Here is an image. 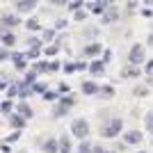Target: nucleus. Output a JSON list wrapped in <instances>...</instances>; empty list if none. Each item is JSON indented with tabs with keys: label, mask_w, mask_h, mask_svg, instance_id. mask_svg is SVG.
Listing matches in <instances>:
<instances>
[{
	"label": "nucleus",
	"mask_w": 153,
	"mask_h": 153,
	"mask_svg": "<svg viewBox=\"0 0 153 153\" xmlns=\"http://www.w3.org/2000/svg\"><path fill=\"white\" fill-rule=\"evenodd\" d=\"M71 133L80 137V140H87V135H89V123L85 121V119H76V121L71 123Z\"/></svg>",
	"instance_id": "1"
},
{
	"label": "nucleus",
	"mask_w": 153,
	"mask_h": 153,
	"mask_svg": "<svg viewBox=\"0 0 153 153\" xmlns=\"http://www.w3.org/2000/svg\"><path fill=\"white\" fill-rule=\"evenodd\" d=\"M121 128H123V121H121V119H110V123L105 126L103 135H105V137H117V135L121 133Z\"/></svg>",
	"instance_id": "2"
},
{
	"label": "nucleus",
	"mask_w": 153,
	"mask_h": 153,
	"mask_svg": "<svg viewBox=\"0 0 153 153\" xmlns=\"http://www.w3.org/2000/svg\"><path fill=\"white\" fill-rule=\"evenodd\" d=\"M128 62H130V64H135V66H137L140 62H144V48H142L140 44H135L133 48H130V55H128Z\"/></svg>",
	"instance_id": "3"
},
{
	"label": "nucleus",
	"mask_w": 153,
	"mask_h": 153,
	"mask_svg": "<svg viewBox=\"0 0 153 153\" xmlns=\"http://www.w3.org/2000/svg\"><path fill=\"white\" fill-rule=\"evenodd\" d=\"M21 21L16 14H2L0 16V30H7V27H14V25H19Z\"/></svg>",
	"instance_id": "4"
},
{
	"label": "nucleus",
	"mask_w": 153,
	"mask_h": 153,
	"mask_svg": "<svg viewBox=\"0 0 153 153\" xmlns=\"http://www.w3.org/2000/svg\"><path fill=\"white\" fill-rule=\"evenodd\" d=\"M37 2L39 0H19V2H16V9H19L21 14H27V12H32V9L37 7Z\"/></svg>",
	"instance_id": "5"
},
{
	"label": "nucleus",
	"mask_w": 153,
	"mask_h": 153,
	"mask_svg": "<svg viewBox=\"0 0 153 153\" xmlns=\"http://www.w3.org/2000/svg\"><path fill=\"white\" fill-rule=\"evenodd\" d=\"M25 121H27V119L21 114V112H14V114H9V123H12V128H19V130H21V128L25 126Z\"/></svg>",
	"instance_id": "6"
},
{
	"label": "nucleus",
	"mask_w": 153,
	"mask_h": 153,
	"mask_svg": "<svg viewBox=\"0 0 153 153\" xmlns=\"http://www.w3.org/2000/svg\"><path fill=\"white\" fill-rule=\"evenodd\" d=\"M142 137H144V135H142L140 130H128V133L123 135L126 144H140V142H142Z\"/></svg>",
	"instance_id": "7"
},
{
	"label": "nucleus",
	"mask_w": 153,
	"mask_h": 153,
	"mask_svg": "<svg viewBox=\"0 0 153 153\" xmlns=\"http://www.w3.org/2000/svg\"><path fill=\"white\" fill-rule=\"evenodd\" d=\"M12 59H14V66H16V69L19 71H25L27 69V64H25V55H21V53H12Z\"/></svg>",
	"instance_id": "8"
},
{
	"label": "nucleus",
	"mask_w": 153,
	"mask_h": 153,
	"mask_svg": "<svg viewBox=\"0 0 153 153\" xmlns=\"http://www.w3.org/2000/svg\"><path fill=\"white\" fill-rule=\"evenodd\" d=\"M2 34H0V39H2V44L7 46V48H12L14 44H16V37H14V32H7V30H0Z\"/></svg>",
	"instance_id": "9"
},
{
	"label": "nucleus",
	"mask_w": 153,
	"mask_h": 153,
	"mask_svg": "<svg viewBox=\"0 0 153 153\" xmlns=\"http://www.w3.org/2000/svg\"><path fill=\"white\" fill-rule=\"evenodd\" d=\"M89 7H91V12H94V14H103L105 9H108V0H94Z\"/></svg>",
	"instance_id": "10"
},
{
	"label": "nucleus",
	"mask_w": 153,
	"mask_h": 153,
	"mask_svg": "<svg viewBox=\"0 0 153 153\" xmlns=\"http://www.w3.org/2000/svg\"><path fill=\"white\" fill-rule=\"evenodd\" d=\"M98 53H101V44H89V46H85L82 55H87V57H91V55H98Z\"/></svg>",
	"instance_id": "11"
},
{
	"label": "nucleus",
	"mask_w": 153,
	"mask_h": 153,
	"mask_svg": "<svg viewBox=\"0 0 153 153\" xmlns=\"http://www.w3.org/2000/svg\"><path fill=\"white\" fill-rule=\"evenodd\" d=\"M16 112H21V114L25 117V119H30V117H32V108L27 105L25 101H21V103H19V108H16Z\"/></svg>",
	"instance_id": "12"
},
{
	"label": "nucleus",
	"mask_w": 153,
	"mask_h": 153,
	"mask_svg": "<svg viewBox=\"0 0 153 153\" xmlns=\"http://www.w3.org/2000/svg\"><path fill=\"white\" fill-rule=\"evenodd\" d=\"M101 91V87L96 82H82V94H98Z\"/></svg>",
	"instance_id": "13"
},
{
	"label": "nucleus",
	"mask_w": 153,
	"mask_h": 153,
	"mask_svg": "<svg viewBox=\"0 0 153 153\" xmlns=\"http://www.w3.org/2000/svg\"><path fill=\"white\" fill-rule=\"evenodd\" d=\"M57 149H59V142L57 140H46V144H44V151L46 153H57Z\"/></svg>",
	"instance_id": "14"
},
{
	"label": "nucleus",
	"mask_w": 153,
	"mask_h": 153,
	"mask_svg": "<svg viewBox=\"0 0 153 153\" xmlns=\"http://www.w3.org/2000/svg\"><path fill=\"white\" fill-rule=\"evenodd\" d=\"M66 112H69V105H64V103H59L57 108L53 110V117H57V119H59V117H66Z\"/></svg>",
	"instance_id": "15"
},
{
	"label": "nucleus",
	"mask_w": 153,
	"mask_h": 153,
	"mask_svg": "<svg viewBox=\"0 0 153 153\" xmlns=\"http://www.w3.org/2000/svg\"><path fill=\"white\" fill-rule=\"evenodd\" d=\"M117 16H119V12H117V9H105V12H103V21H105V23L114 21Z\"/></svg>",
	"instance_id": "16"
},
{
	"label": "nucleus",
	"mask_w": 153,
	"mask_h": 153,
	"mask_svg": "<svg viewBox=\"0 0 153 153\" xmlns=\"http://www.w3.org/2000/svg\"><path fill=\"white\" fill-rule=\"evenodd\" d=\"M23 82H25V85H34V82H37V71L30 69V71L25 73V80H23Z\"/></svg>",
	"instance_id": "17"
},
{
	"label": "nucleus",
	"mask_w": 153,
	"mask_h": 153,
	"mask_svg": "<svg viewBox=\"0 0 153 153\" xmlns=\"http://www.w3.org/2000/svg\"><path fill=\"white\" fill-rule=\"evenodd\" d=\"M59 149H62V153H71V140L69 137H62V140H59Z\"/></svg>",
	"instance_id": "18"
},
{
	"label": "nucleus",
	"mask_w": 153,
	"mask_h": 153,
	"mask_svg": "<svg viewBox=\"0 0 153 153\" xmlns=\"http://www.w3.org/2000/svg\"><path fill=\"white\" fill-rule=\"evenodd\" d=\"M103 64H105V62H101V59H98V62H91L89 71H91V73H103Z\"/></svg>",
	"instance_id": "19"
},
{
	"label": "nucleus",
	"mask_w": 153,
	"mask_h": 153,
	"mask_svg": "<svg viewBox=\"0 0 153 153\" xmlns=\"http://www.w3.org/2000/svg\"><path fill=\"white\" fill-rule=\"evenodd\" d=\"M16 94H19V85H16V82H12L9 87H7V98H14Z\"/></svg>",
	"instance_id": "20"
},
{
	"label": "nucleus",
	"mask_w": 153,
	"mask_h": 153,
	"mask_svg": "<svg viewBox=\"0 0 153 153\" xmlns=\"http://www.w3.org/2000/svg\"><path fill=\"white\" fill-rule=\"evenodd\" d=\"M32 69L37 73H44V71H48V62H37V64H32Z\"/></svg>",
	"instance_id": "21"
},
{
	"label": "nucleus",
	"mask_w": 153,
	"mask_h": 153,
	"mask_svg": "<svg viewBox=\"0 0 153 153\" xmlns=\"http://www.w3.org/2000/svg\"><path fill=\"white\" fill-rule=\"evenodd\" d=\"M25 57H27V59H34V57H39V46H30V51L25 53Z\"/></svg>",
	"instance_id": "22"
},
{
	"label": "nucleus",
	"mask_w": 153,
	"mask_h": 153,
	"mask_svg": "<svg viewBox=\"0 0 153 153\" xmlns=\"http://www.w3.org/2000/svg\"><path fill=\"white\" fill-rule=\"evenodd\" d=\"M25 27H27V30H32V32H34V30H39V21H37V19H27Z\"/></svg>",
	"instance_id": "23"
},
{
	"label": "nucleus",
	"mask_w": 153,
	"mask_h": 153,
	"mask_svg": "<svg viewBox=\"0 0 153 153\" xmlns=\"http://www.w3.org/2000/svg\"><path fill=\"white\" fill-rule=\"evenodd\" d=\"M78 153H91V144H89V142H85V140H82V144L78 146Z\"/></svg>",
	"instance_id": "24"
},
{
	"label": "nucleus",
	"mask_w": 153,
	"mask_h": 153,
	"mask_svg": "<svg viewBox=\"0 0 153 153\" xmlns=\"http://www.w3.org/2000/svg\"><path fill=\"white\" fill-rule=\"evenodd\" d=\"M59 103H64V105H69V108H71V105L76 103V98H73V96H69V94H66V96H62V98H59Z\"/></svg>",
	"instance_id": "25"
},
{
	"label": "nucleus",
	"mask_w": 153,
	"mask_h": 153,
	"mask_svg": "<svg viewBox=\"0 0 153 153\" xmlns=\"http://www.w3.org/2000/svg\"><path fill=\"white\" fill-rule=\"evenodd\" d=\"M32 91H37V94H44V91H46V85H44V82H34V85H32Z\"/></svg>",
	"instance_id": "26"
},
{
	"label": "nucleus",
	"mask_w": 153,
	"mask_h": 153,
	"mask_svg": "<svg viewBox=\"0 0 153 153\" xmlns=\"http://www.w3.org/2000/svg\"><path fill=\"white\" fill-rule=\"evenodd\" d=\"M44 98H46V101H57L59 96L55 94V91H48V89H46V91H44Z\"/></svg>",
	"instance_id": "27"
},
{
	"label": "nucleus",
	"mask_w": 153,
	"mask_h": 153,
	"mask_svg": "<svg viewBox=\"0 0 153 153\" xmlns=\"http://www.w3.org/2000/svg\"><path fill=\"white\" fill-rule=\"evenodd\" d=\"M80 7H82V0H73V2L69 5V9H71V12H78Z\"/></svg>",
	"instance_id": "28"
},
{
	"label": "nucleus",
	"mask_w": 153,
	"mask_h": 153,
	"mask_svg": "<svg viewBox=\"0 0 153 153\" xmlns=\"http://www.w3.org/2000/svg\"><path fill=\"white\" fill-rule=\"evenodd\" d=\"M12 108H14V105H12V101H5L2 105H0V110H2V112H7V114L12 112Z\"/></svg>",
	"instance_id": "29"
},
{
	"label": "nucleus",
	"mask_w": 153,
	"mask_h": 153,
	"mask_svg": "<svg viewBox=\"0 0 153 153\" xmlns=\"http://www.w3.org/2000/svg\"><path fill=\"white\" fill-rule=\"evenodd\" d=\"M146 128L153 133V112H149V114H146Z\"/></svg>",
	"instance_id": "30"
},
{
	"label": "nucleus",
	"mask_w": 153,
	"mask_h": 153,
	"mask_svg": "<svg viewBox=\"0 0 153 153\" xmlns=\"http://www.w3.org/2000/svg\"><path fill=\"white\" fill-rule=\"evenodd\" d=\"M59 51V46L55 44V46H48V48H46V55H55V53Z\"/></svg>",
	"instance_id": "31"
},
{
	"label": "nucleus",
	"mask_w": 153,
	"mask_h": 153,
	"mask_svg": "<svg viewBox=\"0 0 153 153\" xmlns=\"http://www.w3.org/2000/svg\"><path fill=\"white\" fill-rule=\"evenodd\" d=\"M53 37H55V32H53V30H44V39H46V41H51Z\"/></svg>",
	"instance_id": "32"
},
{
	"label": "nucleus",
	"mask_w": 153,
	"mask_h": 153,
	"mask_svg": "<svg viewBox=\"0 0 153 153\" xmlns=\"http://www.w3.org/2000/svg\"><path fill=\"white\" fill-rule=\"evenodd\" d=\"M76 71V64H64V73H73Z\"/></svg>",
	"instance_id": "33"
},
{
	"label": "nucleus",
	"mask_w": 153,
	"mask_h": 153,
	"mask_svg": "<svg viewBox=\"0 0 153 153\" xmlns=\"http://www.w3.org/2000/svg\"><path fill=\"white\" fill-rule=\"evenodd\" d=\"M27 46H39V48H41V41H39V39H34V37H32V39H27Z\"/></svg>",
	"instance_id": "34"
},
{
	"label": "nucleus",
	"mask_w": 153,
	"mask_h": 153,
	"mask_svg": "<svg viewBox=\"0 0 153 153\" xmlns=\"http://www.w3.org/2000/svg\"><path fill=\"white\" fill-rule=\"evenodd\" d=\"M19 137H21V133H19V130H16V133H12V135H9V137H7V142H16V140H19Z\"/></svg>",
	"instance_id": "35"
},
{
	"label": "nucleus",
	"mask_w": 153,
	"mask_h": 153,
	"mask_svg": "<svg viewBox=\"0 0 153 153\" xmlns=\"http://www.w3.org/2000/svg\"><path fill=\"white\" fill-rule=\"evenodd\" d=\"M85 69H89L85 62H76V71H85Z\"/></svg>",
	"instance_id": "36"
},
{
	"label": "nucleus",
	"mask_w": 153,
	"mask_h": 153,
	"mask_svg": "<svg viewBox=\"0 0 153 153\" xmlns=\"http://www.w3.org/2000/svg\"><path fill=\"white\" fill-rule=\"evenodd\" d=\"M135 94H137V96H146V87H137Z\"/></svg>",
	"instance_id": "37"
},
{
	"label": "nucleus",
	"mask_w": 153,
	"mask_h": 153,
	"mask_svg": "<svg viewBox=\"0 0 153 153\" xmlns=\"http://www.w3.org/2000/svg\"><path fill=\"white\" fill-rule=\"evenodd\" d=\"M59 69V62H51L48 64V71H57Z\"/></svg>",
	"instance_id": "38"
},
{
	"label": "nucleus",
	"mask_w": 153,
	"mask_h": 153,
	"mask_svg": "<svg viewBox=\"0 0 153 153\" xmlns=\"http://www.w3.org/2000/svg\"><path fill=\"white\" fill-rule=\"evenodd\" d=\"M64 25H66V21H62V19H59V21H57V23H55V30H62V27H64Z\"/></svg>",
	"instance_id": "39"
},
{
	"label": "nucleus",
	"mask_w": 153,
	"mask_h": 153,
	"mask_svg": "<svg viewBox=\"0 0 153 153\" xmlns=\"http://www.w3.org/2000/svg\"><path fill=\"white\" fill-rule=\"evenodd\" d=\"M101 94H103V96H112V89H110V87H103Z\"/></svg>",
	"instance_id": "40"
},
{
	"label": "nucleus",
	"mask_w": 153,
	"mask_h": 153,
	"mask_svg": "<svg viewBox=\"0 0 153 153\" xmlns=\"http://www.w3.org/2000/svg\"><path fill=\"white\" fill-rule=\"evenodd\" d=\"M110 57H112V53H110V51L103 53V62H110Z\"/></svg>",
	"instance_id": "41"
},
{
	"label": "nucleus",
	"mask_w": 153,
	"mask_h": 153,
	"mask_svg": "<svg viewBox=\"0 0 153 153\" xmlns=\"http://www.w3.org/2000/svg\"><path fill=\"white\" fill-rule=\"evenodd\" d=\"M7 57H12V55H9L7 51H0V62H2V59H7Z\"/></svg>",
	"instance_id": "42"
},
{
	"label": "nucleus",
	"mask_w": 153,
	"mask_h": 153,
	"mask_svg": "<svg viewBox=\"0 0 153 153\" xmlns=\"http://www.w3.org/2000/svg\"><path fill=\"white\" fill-rule=\"evenodd\" d=\"M76 19H78V21H85V12H80V9H78V12H76Z\"/></svg>",
	"instance_id": "43"
},
{
	"label": "nucleus",
	"mask_w": 153,
	"mask_h": 153,
	"mask_svg": "<svg viewBox=\"0 0 153 153\" xmlns=\"http://www.w3.org/2000/svg\"><path fill=\"white\" fill-rule=\"evenodd\" d=\"M59 91H62V94H69V85H59Z\"/></svg>",
	"instance_id": "44"
},
{
	"label": "nucleus",
	"mask_w": 153,
	"mask_h": 153,
	"mask_svg": "<svg viewBox=\"0 0 153 153\" xmlns=\"http://www.w3.org/2000/svg\"><path fill=\"white\" fill-rule=\"evenodd\" d=\"M7 87H9V82H7V80H0V89H7Z\"/></svg>",
	"instance_id": "45"
},
{
	"label": "nucleus",
	"mask_w": 153,
	"mask_h": 153,
	"mask_svg": "<svg viewBox=\"0 0 153 153\" xmlns=\"http://www.w3.org/2000/svg\"><path fill=\"white\" fill-rule=\"evenodd\" d=\"M91 153H105V151H103L101 146H94V149H91Z\"/></svg>",
	"instance_id": "46"
},
{
	"label": "nucleus",
	"mask_w": 153,
	"mask_h": 153,
	"mask_svg": "<svg viewBox=\"0 0 153 153\" xmlns=\"http://www.w3.org/2000/svg\"><path fill=\"white\" fill-rule=\"evenodd\" d=\"M55 5H66V0H53Z\"/></svg>",
	"instance_id": "47"
},
{
	"label": "nucleus",
	"mask_w": 153,
	"mask_h": 153,
	"mask_svg": "<svg viewBox=\"0 0 153 153\" xmlns=\"http://www.w3.org/2000/svg\"><path fill=\"white\" fill-rule=\"evenodd\" d=\"M105 153H114V151H105Z\"/></svg>",
	"instance_id": "48"
},
{
	"label": "nucleus",
	"mask_w": 153,
	"mask_h": 153,
	"mask_svg": "<svg viewBox=\"0 0 153 153\" xmlns=\"http://www.w3.org/2000/svg\"><path fill=\"white\" fill-rule=\"evenodd\" d=\"M108 2H114V0H108Z\"/></svg>",
	"instance_id": "49"
},
{
	"label": "nucleus",
	"mask_w": 153,
	"mask_h": 153,
	"mask_svg": "<svg viewBox=\"0 0 153 153\" xmlns=\"http://www.w3.org/2000/svg\"><path fill=\"white\" fill-rule=\"evenodd\" d=\"M0 112H2V110H0Z\"/></svg>",
	"instance_id": "50"
}]
</instances>
